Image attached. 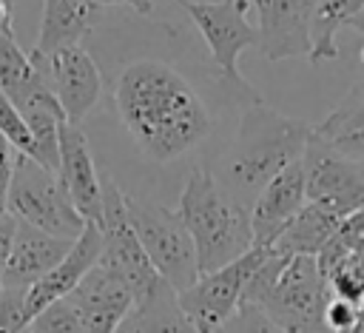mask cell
I'll list each match as a JSON object with an SVG mask.
<instances>
[{
  "instance_id": "obj_1",
  "label": "cell",
  "mask_w": 364,
  "mask_h": 333,
  "mask_svg": "<svg viewBox=\"0 0 364 333\" xmlns=\"http://www.w3.org/2000/svg\"><path fill=\"white\" fill-rule=\"evenodd\" d=\"M117 114L134 145L154 162H171L210 137V111L199 91L165 60L128 63L114 85Z\"/></svg>"
},
{
  "instance_id": "obj_2",
  "label": "cell",
  "mask_w": 364,
  "mask_h": 333,
  "mask_svg": "<svg viewBox=\"0 0 364 333\" xmlns=\"http://www.w3.org/2000/svg\"><path fill=\"white\" fill-rule=\"evenodd\" d=\"M313 125L296 117H284L264 105V100L242 108V120L228 154L213 171L216 182L250 211L262 188L287 165L304 157Z\"/></svg>"
},
{
  "instance_id": "obj_3",
  "label": "cell",
  "mask_w": 364,
  "mask_h": 333,
  "mask_svg": "<svg viewBox=\"0 0 364 333\" xmlns=\"http://www.w3.org/2000/svg\"><path fill=\"white\" fill-rule=\"evenodd\" d=\"M330 299L333 290L316 256H284L270 248L253 270L242 305H256L287 333H330L324 324Z\"/></svg>"
},
{
  "instance_id": "obj_4",
  "label": "cell",
  "mask_w": 364,
  "mask_h": 333,
  "mask_svg": "<svg viewBox=\"0 0 364 333\" xmlns=\"http://www.w3.org/2000/svg\"><path fill=\"white\" fill-rule=\"evenodd\" d=\"M185 222L193 248L199 273L219 270L253 248L250 211L239 205L213 176V171L196 165L188 174V182L173 208Z\"/></svg>"
},
{
  "instance_id": "obj_5",
  "label": "cell",
  "mask_w": 364,
  "mask_h": 333,
  "mask_svg": "<svg viewBox=\"0 0 364 333\" xmlns=\"http://www.w3.org/2000/svg\"><path fill=\"white\" fill-rule=\"evenodd\" d=\"M196 26L202 40L210 48V60L216 65L219 80L233 91L242 105L259 102L262 97L245 83L239 74V54L250 46H259V31L247 20L250 0H216V3H193V0H173Z\"/></svg>"
},
{
  "instance_id": "obj_6",
  "label": "cell",
  "mask_w": 364,
  "mask_h": 333,
  "mask_svg": "<svg viewBox=\"0 0 364 333\" xmlns=\"http://www.w3.org/2000/svg\"><path fill=\"white\" fill-rule=\"evenodd\" d=\"M9 213L26 225H34L63 239H77L88 225L71 205L60 176L20 151L14 159Z\"/></svg>"
},
{
  "instance_id": "obj_7",
  "label": "cell",
  "mask_w": 364,
  "mask_h": 333,
  "mask_svg": "<svg viewBox=\"0 0 364 333\" xmlns=\"http://www.w3.org/2000/svg\"><path fill=\"white\" fill-rule=\"evenodd\" d=\"M100 233H102V250H100V268H105L111 276H117L131 293L134 302L139 305L142 299H148L165 279L156 273V268L151 265L131 219H128V205H125V194L117 188L114 179L102 176V222H100Z\"/></svg>"
},
{
  "instance_id": "obj_8",
  "label": "cell",
  "mask_w": 364,
  "mask_h": 333,
  "mask_svg": "<svg viewBox=\"0 0 364 333\" xmlns=\"http://www.w3.org/2000/svg\"><path fill=\"white\" fill-rule=\"evenodd\" d=\"M128 205V219L156 268V273L179 293L191 287L199 279V262H196V248L193 239L179 219L176 211L154 202H142L134 196H125Z\"/></svg>"
},
{
  "instance_id": "obj_9",
  "label": "cell",
  "mask_w": 364,
  "mask_h": 333,
  "mask_svg": "<svg viewBox=\"0 0 364 333\" xmlns=\"http://www.w3.org/2000/svg\"><path fill=\"white\" fill-rule=\"evenodd\" d=\"M270 253V248L253 245L245 256H239L236 262L210 270V273H199V279L176 293V305L182 310V316L188 319V324L196 333H216L222 330L236 310L245 302V287L253 276V270L264 262V256Z\"/></svg>"
},
{
  "instance_id": "obj_10",
  "label": "cell",
  "mask_w": 364,
  "mask_h": 333,
  "mask_svg": "<svg viewBox=\"0 0 364 333\" xmlns=\"http://www.w3.org/2000/svg\"><path fill=\"white\" fill-rule=\"evenodd\" d=\"M301 165L310 202H321L341 216L364 208V159L341 154L338 148L310 134Z\"/></svg>"
},
{
  "instance_id": "obj_11",
  "label": "cell",
  "mask_w": 364,
  "mask_h": 333,
  "mask_svg": "<svg viewBox=\"0 0 364 333\" xmlns=\"http://www.w3.org/2000/svg\"><path fill=\"white\" fill-rule=\"evenodd\" d=\"M31 57L40 65V71L46 74V80L65 114V122L80 125L91 114V108L97 105V100L102 94V74H100L94 57L82 46H68L54 54L31 51Z\"/></svg>"
},
{
  "instance_id": "obj_12",
  "label": "cell",
  "mask_w": 364,
  "mask_h": 333,
  "mask_svg": "<svg viewBox=\"0 0 364 333\" xmlns=\"http://www.w3.org/2000/svg\"><path fill=\"white\" fill-rule=\"evenodd\" d=\"M318 0H250L259 14V51L264 60L310 57V23Z\"/></svg>"
},
{
  "instance_id": "obj_13",
  "label": "cell",
  "mask_w": 364,
  "mask_h": 333,
  "mask_svg": "<svg viewBox=\"0 0 364 333\" xmlns=\"http://www.w3.org/2000/svg\"><path fill=\"white\" fill-rule=\"evenodd\" d=\"M57 176L77 208V213L97 225L102 222V174L94 165L88 137L80 125L63 122L60 128V168Z\"/></svg>"
},
{
  "instance_id": "obj_14",
  "label": "cell",
  "mask_w": 364,
  "mask_h": 333,
  "mask_svg": "<svg viewBox=\"0 0 364 333\" xmlns=\"http://www.w3.org/2000/svg\"><path fill=\"white\" fill-rule=\"evenodd\" d=\"M65 299L77 310L82 333H119L136 305L134 293L100 265H94Z\"/></svg>"
},
{
  "instance_id": "obj_15",
  "label": "cell",
  "mask_w": 364,
  "mask_h": 333,
  "mask_svg": "<svg viewBox=\"0 0 364 333\" xmlns=\"http://www.w3.org/2000/svg\"><path fill=\"white\" fill-rule=\"evenodd\" d=\"M307 202V188H304V165L301 159L287 165L282 174H276L256 202L250 205V228H253V245L270 248L279 233L290 225V219L301 211Z\"/></svg>"
},
{
  "instance_id": "obj_16",
  "label": "cell",
  "mask_w": 364,
  "mask_h": 333,
  "mask_svg": "<svg viewBox=\"0 0 364 333\" xmlns=\"http://www.w3.org/2000/svg\"><path fill=\"white\" fill-rule=\"evenodd\" d=\"M100 250H102V233H100L97 225L88 222L85 231L74 239L71 250L60 259V265H54L40 282H34L26 290V316H28V322L43 307H48L51 302L65 299L82 282V276L100 262Z\"/></svg>"
},
{
  "instance_id": "obj_17",
  "label": "cell",
  "mask_w": 364,
  "mask_h": 333,
  "mask_svg": "<svg viewBox=\"0 0 364 333\" xmlns=\"http://www.w3.org/2000/svg\"><path fill=\"white\" fill-rule=\"evenodd\" d=\"M71 245H74V239L46 233V231L17 219L9 262H6V273H3V287L28 290L54 265H60V259L71 250Z\"/></svg>"
},
{
  "instance_id": "obj_18",
  "label": "cell",
  "mask_w": 364,
  "mask_h": 333,
  "mask_svg": "<svg viewBox=\"0 0 364 333\" xmlns=\"http://www.w3.org/2000/svg\"><path fill=\"white\" fill-rule=\"evenodd\" d=\"M100 6L94 0H43V20L37 34V54H54L68 46H80V40L91 31Z\"/></svg>"
},
{
  "instance_id": "obj_19",
  "label": "cell",
  "mask_w": 364,
  "mask_h": 333,
  "mask_svg": "<svg viewBox=\"0 0 364 333\" xmlns=\"http://www.w3.org/2000/svg\"><path fill=\"white\" fill-rule=\"evenodd\" d=\"M341 222H344L341 213H336L321 202L307 199L270 248L284 256H318Z\"/></svg>"
},
{
  "instance_id": "obj_20",
  "label": "cell",
  "mask_w": 364,
  "mask_h": 333,
  "mask_svg": "<svg viewBox=\"0 0 364 333\" xmlns=\"http://www.w3.org/2000/svg\"><path fill=\"white\" fill-rule=\"evenodd\" d=\"M0 88L17 108L51 88L34 57L26 54L14 40V31H0Z\"/></svg>"
},
{
  "instance_id": "obj_21",
  "label": "cell",
  "mask_w": 364,
  "mask_h": 333,
  "mask_svg": "<svg viewBox=\"0 0 364 333\" xmlns=\"http://www.w3.org/2000/svg\"><path fill=\"white\" fill-rule=\"evenodd\" d=\"M364 0H318L313 9V23H310V63H327L338 57V43L336 34L338 28L350 26V20L361 11Z\"/></svg>"
},
{
  "instance_id": "obj_22",
  "label": "cell",
  "mask_w": 364,
  "mask_h": 333,
  "mask_svg": "<svg viewBox=\"0 0 364 333\" xmlns=\"http://www.w3.org/2000/svg\"><path fill=\"white\" fill-rule=\"evenodd\" d=\"M324 279H327L333 296L364 310V253L355 245L347 256H341L336 265H330L324 270Z\"/></svg>"
},
{
  "instance_id": "obj_23",
  "label": "cell",
  "mask_w": 364,
  "mask_h": 333,
  "mask_svg": "<svg viewBox=\"0 0 364 333\" xmlns=\"http://www.w3.org/2000/svg\"><path fill=\"white\" fill-rule=\"evenodd\" d=\"M23 333H82V322L68 299H57L48 307H43Z\"/></svg>"
},
{
  "instance_id": "obj_24",
  "label": "cell",
  "mask_w": 364,
  "mask_h": 333,
  "mask_svg": "<svg viewBox=\"0 0 364 333\" xmlns=\"http://www.w3.org/2000/svg\"><path fill=\"white\" fill-rule=\"evenodd\" d=\"M0 134L26 157H31V134L26 128L23 114L17 111V105L9 100V94L0 88Z\"/></svg>"
},
{
  "instance_id": "obj_25",
  "label": "cell",
  "mask_w": 364,
  "mask_h": 333,
  "mask_svg": "<svg viewBox=\"0 0 364 333\" xmlns=\"http://www.w3.org/2000/svg\"><path fill=\"white\" fill-rule=\"evenodd\" d=\"M225 333H287V330L276 324L267 313H262L256 305H242L236 316L225 324Z\"/></svg>"
},
{
  "instance_id": "obj_26",
  "label": "cell",
  "mask_w": 364,
  "mask_h": 333,
  "mask_svg": "<svg viewBox=\"0 0 364 333\" xmlns=\"http://www.w3.org/2000/svg\"><path fill=\"white\" fill-rule=\"evenodd\" d=\"M358 319H361V310L338 296L330 299L327 310H324V324L330 333H355L358 330Z\"/></svg>"
},
{
  "instance_id": "obj_27",
  "label": "cell",
  "mask_w": 364,
  "mask_h": 333,
  "mask_svg": "<svg viewBox=\"0 0 364 333\" xmlns=\"http://www.w3.org/2000/svg\"><path fill=\"white\" fill-rule=\"evenodd\" d=\"M14 159H17V148L0 134V222L9 213V191H11V176H14Z\"/></svg>"
},
{
  "instance_id": "obj_28",
  "label": "cell",
  "mask_w": 364,
  "mask_h": 333,
  "mask_svg": "<svg viewBox=\"0 0 364 333\" xmlns=\"http://www.w3.org/2000/svg\"><path fill=\"white\" fill-rule=\"evenodd\" d=\"M14 228H17V219H14V216H6V219L0 222V290H3V273H6V262H9Z\"/></svg>"
},
{
  "instance_id": "obj_29",
  "label": "cell",
  "mask_w": 364,
  "mask_h": 333,
  "mask_svg": "<svg viewBox=\"0 0 364 333\" xmlns=\"http://www.w3.org/2000/svg\"><path fill=\"white\" fill-rule=\"evenodd\" d=\"M97 6H131L136 14H151L154 0H94Z\"/></svg>"
},
{
  "instance_id": "obj_30",
  "label": "cell",
  "mask_w": 364,
  "mask_h": 333,
  "mask_svg": "<svg viewBox=\"0 0 364 333\" xmlns=\"http://www.w3.org/2000/svg\"><path fill=\"white\" fill-rule=\"evenodd\" d=\"M11 9L14 6H9L6 0H0V31H14L11 28Z\"/></svg>"
},
{
  "instance_id": "obj_31",
  "label": "cell",
  "mask_w": 364,
  "mask_h": 333,
  "mask_svg": "<svg viewBox=\"0 0 364 333\" xmlns=\"http://www.w3.org/2000/svg\"><path fill=\"white\" fill-rule=\"evenodd\" d=\"M350 28H355V31L364 37V6H361V11H358V14L350 20ZM361 60H364V48H361Z\"/></svg>"
},
{
  "instance_id": "obj_32",
  "label": "cell",
  "mask_w": 364,
  "mask_h": 333,
  "mask_svg": "<svg viewBox=\"0 0 364 333\" xmlns=\"http://www.w3.org/2000/svg\"><path fill=\"white\" fill-rule=\"evenodd\" d=\"M355 333H364V310H361V319H358V330Z\"/></svg>"
},
{
  "instance_id": "obj_33",
  "label": "cell",
  "mask_w": 364,
  "mask_h": 333,
  "mask_svg": "<svg viewBox=\"0 0 364 333\" xmlns=\"http://www.w3.org/2000/svg\"><path fill=\"white\" fill-rule=\"evenodd\" d=\"M6 3H9V6H14V0H6Z\"/></svg>"
},
{
  "instance_id": "obj_34",
  "label": "cell",
  "mask_w": 364,
  "mask_h": 333,
  "mask_svg": "<svg viewBox=\"0 0 364 333\" xmlns=\"http://www.w3.org/2000/svg\"><path fill=\"white\" fill-rule=\"evenodd\" d=\"M216 333H225V327H222V330H216Z\"/></svg>"
}]
</instances>
